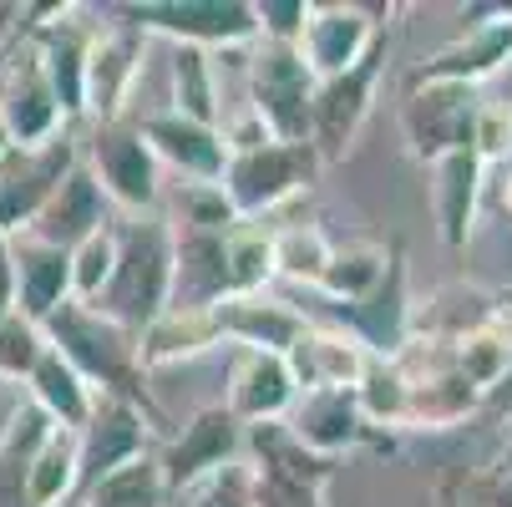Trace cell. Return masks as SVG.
Instances as JSON below:
<instances>
[{
  "label": "cell",
  "instance_id": "cell-38",
  "mask_svg": "<svg viewBox=\"0 0 512 507\" xmlns=\"http://www.w3.org/2000/svg\"><path fill=\"white\" fill-rule=\"evenodd\" d=\"M406 396H411L406 376L391 366V360H371V371H365L360 386H355L365 426H406Z\"/></svg>",
  "mask_w": 512,
  "mask_h": 507
},
{
  "label": "cell",
  "instance_id": "cell-15",
  "mask_svg": "<svg viewBox=\"0 0 512 507\" xmlns=\"http://www.w3.org/2000/svg\"><path fill=\"white\" fill-rule=\"evenodd\" d=\"M289 376L300 391H355L360 376L371 371V350L340 325H305L300 340L284 350Z\"/></svg>",
  "mask_w": 512,
  "mask_h": 507
},
{
  "label": "cell",
  "instance_id": "cell-20",
  "mask_svg": "<svg viewBox=\"0 0 512 507\" xmlns=\"http://www.w3.org/2000/svg\"><path fill=\"white\" fill-rule=\"evenodd\" d=\"M284 431L295 437L305 452L335 462L345 452H355L365 437H371V426L360 416V401L355 391H300L295 406L284 416Z\"/></svg>",
  "mask_w": 512,
  "mask_h": 507
},
{
  "label": "cell",
  "instance_id": "cell-32",
  "mask_svg": "<svg viewBox=\"0 0 512 507\" xmlns=\"http://www.w3.org/2000/svg\"><path fill=\"white\" fill-rule=\"evenodd\" d=\"M386 269H391V254L381 244H335L315 289L335 305H355L386 279Z\"/></svg>",
  "mask_w": 512,
  "mask_h": 507
},
{
  "label": "cell",
  "instance_id": "cell-43",
  "mask_svg": "<svg viewBox=\"0 0 512 507\" xmlns=\"http://www.w3.org/2000/svg\"><path fill=\"white\" fill-rule=\"evenodd\" d=\"M512 148V117L502 107H477V127H472V153L487 163V158H502Z\"/></svg>",
  "mask_w": 512,
  "mask_h": 507
},
{
  "label": "cell",
  "instance_id": "cell-31",
  "mask_svg": "<svg viewBox=\"0 0 512 507\" xmlns=\"http://www.w3.org/2000/svg\"><path fill=\"white\" fill-rule=\"evenodd\" d=\"M178 117L188 122H203V127H218L224 122V102H218V71H213V56L198 51V46H173V107Z\"/></svg>",
  "mask_w": 512,
  "mask_h": 507
},
{
  "label": "cell",
  "instance_id": "cell-35",
  "mask_svg": "<svg viewBox=\"0 0 512 507\" xmlns=\"http://www.w3.org/2000/svg\"><path fill=\"white\" fill-rule=\"evenodd\" d=\"M269 239H274V279L305 284V289L320 284V274H325V264H330V249H335L325 229H315V224H289V229H274Z\"/></svg>",
  "mask_w": 512,
  "mask_h": 507
},
{
  "label": "cell",
  "instance_id": "cell-22",
  "mask_svg": "<svg viewBox=\"0 0 512 507\" xmlns=\"http://www.w3.org/2000/svg\"><path fill=\"white\" fill-rule=\"evenodd\" d=\"M224 244L229 234L173 229V305L168 310H213L218 300H229V249Z\"/></svg>",
  "mask_w": 512,
  "mask_h": 507
},
{
  "label": "cell",
  "instance_id": "cell-9",
  "mask_svg": "<svg viewBox=\"0 0 512 507\" xmlns=\"http://www.w3.org/2000/svg\"><path fill=\"white\" fill-rule=\"evenodd\" d=\"M142 56H148V36L132 31L127 21H107L92 31L87 46V97H82V117L92 127H112L127 122V102L137 92L142 77Z\"/></svg>",
  "mask_w": 512,
  "mask_h": 507
},
{
  "label": "cell",
  "instance_id": "cell-11",
  "mask_svg": "<svg viewBox=\"0 0 512 507\" xmlns=\"http://www.w3.org/2000/svg\"><path fill=\"white\" fill-rule=\"evenodd\" d=\"M244 457V426L229 416V406H203L183 421V431L158 452L163 462V482H168V497H183L193 492L198 482H208L213 472H224Z\"/></svg>",
  "mask_w": 512,
  "mask_h": 507
},
{
  "label": "cell",
  "instance_id": "cell-47",
  "mask_svg": "<svg viewBox=\"0 0 512 507\" xmlns=\"http://www.w3.org/2000/svg\"><path fill=\"white\" fill-rule=\"evenodd\" d=\"M502 472H512V442H507V452H502Z\"/></svg>",
  "mask_w": 512,
  "mask_h": 507
},
{
  "label": "cell",
  "instance_id": "cell-23",
  "mask_svg": "<svg viewBox=\"0 0 512 507\" xmlns=\"http://www.w3.org/2000/svg\"><path fill=\"white\" fill-rule=\"evenodd\" d=\"M107 208H112V203L102 198L97 178L87 173V163H77V168L66 173V183L51 193V203L36 213V224H31L26 234L41 239V244H56V249H77L87 234H97V229L112 224Z\"/></svg>",
  "mask_w": 512,
  "mask_h": 507
},
{
  "label": "cell",
  "instance_id": "cell-33",
  "mask_svg": "<svg viewBox=\"0 0 512 507\" xmlns=\"http://www.w3.org/2000/svg\"><path fill=\"white\" fill-rule=\"evenodd\" d=\"M82 507H168V482L158 452L137 457L82 492Z\"/></svg>",
  "mask_w": 512,
  "mask_h": 507
},
{
  "label": "cell",
  "instance_id": "cell-8",
  "mask_svg": "<svg viewBox=\"0 0 512 507\" xmlns=\"http://www.w3.org/2000/svg\"><path fill=\"white\" fill-rule=\"evenodd\" d=\"M0 127H6L11 148H41V142H51L71 127L56 107V92L41 71L31 36H21L0 56Z\"/></svg>",
  "mask_w": 512,
  "mask_h": 507
},
{
  "label": "cell",
  "instance_id": "cell-30",
  "mask_svg": "<svg viewBox=\"0 0 512 507\" xmlns=\"http://www.w3.org/2000/svg\"><path fill=\"white\" fill-rule=\"evenodd\" d=\"M82 492V457H77V431L51 426V437L41 442L31 477H26V507H66Z\"/></svg>",
  "mask_w": 512,
  "mask_h": 507
},
{
  "label": "cell",
  "instance_id": "cell-26",
  "mask_svg": "<svg viewBox=\"0 0 512 507\" xmlns=\"http://www.w3.org/2000/svg\"><path fill=\"white\" fill-rule=\"evenodd\" d=\"M431 208H436V229L452 249H462L472 239V219H477V193H482V158L472 148L447 153L431 163Z\"/></svg>",
  "mask_w": 512,
  "mask_h": 507
},
{
  "label": "cell",
  "instance_id": "cell-41",
  "mask_svg": "<svg viewBox=\"0 0 512 507\" xmlns=\"http://www.w3.org/2000/svg\"><path fill=\"white\" fill-rule=\"evenodd\" d=\"M183 507H254V487H249V462L239 457L234 467L213 472L208 482H198L193 492H183Z\"/></svg>",
  "mask_w": 512,
  "mask_h": 507
},
{
  "label": "cell",
  "instance_id": "cell-14",
  "mask_svg": "<svg viewBox=\"0 0 512 507\" xmlns=\"http://www.w3.org/2000/svg\"><path fill=\"white\" fill-rule=\"evenodd\" d=\"M381 21L376 11L365 6H340V0H325V6H315L310 0V21L300 31V56L305 66L315 71V82H330L340 77V71H350L355 61H365V51H371L381 41Z\"/></svg>",
  "mask_w": 512,
  "mask_h": 507
},
{
  "label": "cell",
  "instance_id": "cell-16",
  "mask_svg": "<svg viewBox=\"0 0 512 507\" xmlns=\"http://www.w3.org/2000/svg\"><path fill=\"white\" fill-rule=\"evenodd\" d=\"M340 330H350L371 360H396L411 340V300H406V259L401 249H391V269L386 279L371 289L365 300L340 305Z\"/></svg>",
  "mask_w": 512,
  "mask_h": 507
},
{
  "label": "cell",
  "instance_id": "cell-5",
  "mask_svg": "<svg viewBox=\"0 0 512 507\" xmlns=\"http://www.w3.org/2000/svg\"><path fill=\"white\" fill-rule=\"evenodd\" d=\"M82 163L112 208L132 213V219H153V208L163 198V168H158L153 148L142 142L137 122L92 127V137L82 142Z\"/></svg>",
  "mask_w": 512,
  "mask_h": 507
},
{
  "label": "cell",
  "instance_id": "cell-17",
  "mask_svg": "<svg viewBox=\"0 0 512 507\" xmlns=\"http://www.w3.org/2000/svg\"><path fill=\"white\" fill-rule=\"evenodd\" d=\"M142 142L153 148L158 168H173L178 178L188 183H218L229 168V142L218 127H203V122H188L178 112H153L142 117Z\"/></svg>",
  "mask_w": 512,
  "mask_h": 507
},
{
  "label": "cell",
  "instance_id": "cell-39",
  "mask_svg": "<svg viewBox=\"0 0 512 507\" xmlns=\"http://www.w3.org/2000/svg\"><path fill=\"white\" fill-rule=\"evenodd\" d=\"M173 229H208V234H229L239 219H234V208L224 198V188L218 183H183L178 203H173Z\"/></svg>",
  "mask_w": 512,
  "mask_h": 507
},
{
  "label": "cell",
  "instance_id": "cell-6",
  "mask_svg": "<svg viewBox=\"0 0 512 507\" xmlns=\"http://www.w3.org/2000/svg\"><path fill=\"white\" fill-rule=\"evenodd\" d=\"M315 71L295 46L254 41L249 56V112L264 122L274 142H310V107H315Z\"/></svg>",
  "mask_w": 512,
  "mask_h": 507
},
{
  "label": "cell",
  "instance_id": "cell-49",
  "mask_svg": "<svg viewBox=\"0 0 512 507\" xmlns=\"http://www.w3.org/2000/svg\"><path fill=\"white\" fill-rule=\"evenodd\" d=\"M507 117H512V112H507Z\"/></svg>",
  "mask_w": 512,
  "mask_h": 507
},
{
  "label": "cell",
  "instance_id": "cell-7",
  "mask_svg": "<svg viewBox=\"0 0 512 507\" xmlns=\"http://www.w3.org/2000/svg\"><path fill=\"white\" fill-rule=\"evenodd\" d=\"M77 163H82L77 127H66L61 137L41 142V148H11L6 163H0V234L21 239Z\"/></svg>",
  "mask_w": 512,
  "mask_h": 507
},
{
  "label": "cell",
  "instance_id": "cell-28",
  "mask_svg": "<svg viewBox=\"0 0 512 507\" xmlns=\"http://www.w3.org/2000/svg\"><path fill=\"white\" fill-rule=\"evenodd\" d=\"M26 386H31V406L51 421V426H61V431H82L87 426V416H92V406H97V391L66 366V360L46 345V355L36 360V371L26 376Z\"/></svg>",
  "mask_w": 512,
  "mask_h": 507
},
{
  "label": "cell",
  "instance_id": "cell-1",
  "mask_svg": "<svg viewBox=\"0 0 512 507\" xmlns=\"http://www.w3.org/2000/svg\"><path fill=\"white\" fill-rule=\"evenodd\" d=\"M41 330H46V345L97 396H117V401H132V406H142L148 416H158L148 386H142V381H148V371H142V360H137V335L132 330H122L117 320H107L102 310L77 305V300H66Z\"/></svg>",
  "mask_w": 512,
  "mask_h": 507
},
{
  "label": "cell",
  "instance_id": "cell-21",
  "mask_svg": "<svg viewBox=\"0 0 512 507\" xmlns=\"http://www.w3.org/2000/svg\"><path fill=\"white\" fill-rule=\"evenodd\" d=\"M21 36H31V46L41 56V71L56 92L61 117L77 122L82 97H87V46H92V31L77 21V6H61V16H51L36 31H21Z\"/></svg>",
  "mask_w": 512,
  "mask_h": 507
},
{
  "label": "cell",
  "instance_id": "cell-18",
  "mask_svg": "<svg viewBox=\"0 0 512 507\" xmlns=\"http://www.w3.org/2000/svg\"><path fill=\"white\" fill-rule=\"evenodd\" d=\"M213 325H218V340L234 345V350L284 355L289 345L300 340V330L310 320H305V310L279 300L274 289H259V295H229V300H218L213 305Z\"/></svg>",
  "mask_w": 512,
  "mask_h": 507
},
{
  "label": "cell",
  "instance_id": "cell-44",
  "mask_svg": "<svg viewBox=\"0 0 512 507\" xmlns=\"http://www.w3.org/2000/svg\"><path fill=\"white\" fill-rule=\"evenodd\" d=\"M16 310V269H11V239L0 234V320Z\"/></svg>",
  "mask_w": 512,
  "mask_h": 507
},
{
  "label": "cell",
  "instance_id": "cell-45",
  "mask_svg": "<svg viewBox=\"0 0 512 507\" xmlns=\"http://www.w3.org/2000/svg\"><path fill=\"white\" fill-rule=\"evenodd\" d=\"M492 507H512V472H502V482L492 492Z\"/></svg>",
  "mask_w": 512,
  "mask_h": 507
},
{
  "label": "cell",
  "instance_id": "cell-36",
  "mask_svg": "<svg viewBox=\"0 0 512 507\" xmlns=\"http://www.w3.org/2000/svg\"><path fill=\"white\" fill-rule=\"evenodd\" d=\"M229 295H259L274 284V239L259 224L229 229Z\"/></svg>",
  "mask_w": 512,
  "mask_h": 507
},
{
  "label": "cell",
  "instance_id": "cell-48",
  "mask_svg": "<svg viewBox=\"0 0 512 507\" xmlns=\"http://www.w3.org/2000/svg\"><path fill=\"white\" fill-rule=\"evenodd\" d=\"M507 208H512V183H507Z\"/></svg>",
  "mask_w": 512,
  "mask_h": 507
},
{
  "label": "cell",
  "instance_id": "cell-3",
  "mask_svg": "<svg viewBox=\"0 0 512 507\" xmlns=\"http://www.w3.org/2000/svg\"><path fill=\"white\" fill-rule=\"evenodd\" d=\"M107 16L142 36H168L173 46H198L208 56H229L259 41L254 0H127Z\"/></svg>",
  "mask_w": 512,
  "mask_h": 507
},
{
  "label": "cell",
  "instance_id": "cell-19",
  "mask_svg": "<svg viewBox=\"0 0 512 507\" xmlns=\"http://www.w3.org/2000/svg\"><path fill=\"white\" fill-rule=\"evenodd\" d=\"M300 386L289 376V360L269 355V350H234L229 360V391L224 406L239 426H264V421H284L295 406Z\"/></svg>",
  "mask_w": 512,
  "mask_h": 507
},
{
  "label": "cell",
  "instance_id": "cell-40",
  "mask_svg": "<svg viewBox=\"0 0 512 507\" xmlns=\"http://www.w3.org/2000/svg\"><path fill=\"white\" fill-rule=\"evenodd\" d=\"M41 355H46V330L21 310H11L0 320V381H26Z\"/></svg>",
  "mask_w": 512,
  "mask_h": 507
},
{
  "label": "cell",
  "instance_id": "cell-4",
  "mask_svg": "<svg viewBox=\"0 0 512 507\" xmlns=\"http://www.w3.org/2000/svg\"><path fill=\"white\" fill-rule=\"evenodd\" d=\"M320 153L310 142H264L249 153H229V168L218 178L229 208L239 224H254L264 213L284 208L289 198H300L315 178H320Z\"/></svg>",
  "mask_w": 512,
  "mask_h": 507
},
{
  "label": "cell",
  "instance_id": "cell-37",
  "mask_svg": "<svg viewBox=\"0 0 512 507\" xmlns=\"http://www.w3.org/2000/svg\"><path fill=\"white\" fill-rule=\"evenodd\" d=\"M112 269H117V229H97L87 234L77 249H71V300L77 305H97L102 289L112 284Z\"/></svg>",
  "mask_w": 512,
  "mask_h": 507
},
{
  "label": "cell",
  "instance_id": "cell-29",
  "mask_svg": "<svg viewBox=\"0 0 512 507\" xmlns=\"http://www.w3.org/2000/svg\"><path fill=\"white\" fill-rule=\"evenodd\" d=\"M46 437H51V421L31 401H21L6 416V426H0V507H26V477Z\"/></svg>",
  "mask_w": 512,
  "mask_h": 507
},
{
  "label": "cell",
  "instance_id": "cell-46",
  "mask_svg": "<svg viewBox=\"0 0 512 507\" xmlns=\"http://www.w3.org/2000/svg\"><path fill=\"white\" fill-rule=\"evenodd\" d=\"M6 153H11V137H6V127H0V163H6Z\"/></svg>",
  "mask_w": 512,
  "mask_h": 507
},
{
  "label": "cell",
  "instance_id": "cell-24",
  "mask_svg": "<svg viewBox=\"0 0 512 507\" xmlns=\"http://www.w3.org/2000/svg\"><path fill=\"white\" fill-rule=\"evenodd\" d=\"M11 269H16V310L26 320L46 325L71 300V249L21 234L11 239Z\"/></svg>",
  "mask_w": 512,
  "mask_h": 507
},
{
  "label": "cell",
  "instance_id": "cell-13",
  "mask_svg": "<svg viewBox=\"0 0 512 507\" xmlns=\"http://www.w3.org/2000/svg\"><path fill=\"white\" fill-rule=\"evenodd\" d=\"M153 426L158 416H148L132 401H117V396H97L87 426L77 431V457H82V492L92 482H102L107 472L137 462L153 452Z\"/></svg>",
  "mask_w": 512,
  "mask_h": 507
},
{
  "label": "cell",
  "instance_id": "cell-42",
  "mask_svg": "<svg viewBox=\"0 0 512 507\" xmlns=\"http://www.w3.org/2000/svg\"><path fill=\"white\" fill-rule=\"evenodd\" d=\"M254 16H259V41L300 46V31L310 21V0H254Z\"/></svg>",
  "mask_w": 512,
  "mask_h": 507
},
{
  "label": "cell",
  "instance_id": "cell-10",
  "mask_svg": "<svg viewBox=\"0 0 512 507\" xmlns=\"http://www.w3.org/2000/svg\"><path fill=\"white\" fill-rule=\"evenodd\" d=\"M381 61H386V36L365 51V61H355L340 77L315 87V107H310V148L320 153V163H340L350 153V142L371 112L376 97V77H381Z\"/></svg>",
  "mask_w": 512,
  "mask_h": 507
},
{
  "label": "cell",
  "instance_id": "cell-27",
  "mask_svg": "<svg viewBox=\"0 0 512 507\" xmlns=\"http://www.w3.org/2000/svg\"><path fill=\"white\" fill-rule=\"evenodd\" d=\"M213 345H224L213 310H163L137 335V360H142V371H163V366H183V360L208 355Z\"/></svg>",
  "mask_w": 512,
  "mask_h": 507
},
{
  "label": "cell",
  "instance_id": "cell-25",
  "mask_svg": "<svg viewBox=\"0 0 512 507\" xmlns=\"http://www.w3.org/2000/svg\"><path fill=\"white\" fill-rule=\"evenodd\" d=\"M512 56V11H497V21H477L462 41L442 46L421 71L416 82H457V87H477L482 77H492V71ZM411 82V87H416Z\"/></svg>",
  "mask_w": 512,
  "mask_h": 507
},
{
  "label": "cell",
  "instance_id": "cell-12",
  "mask_svg": "<svg viewBox=\"0 0 512 507\" xmlns=\"http://www.w3.org/2000/svg\"><path fill=\"white\" fill-rule=\"evenodd\" d=\"M477 97L472 87H457V82H416L406 92V107H401V127H406V142L421 163H436L447 153H462L472 148V127H477Z\"/></svg>",
  "mask_w": 512,
  "mask_h": 507
},
{
  "label": "cell",
  "instance_id": "cell-2",
  "mask_svg": "<svg viewBox=\"0 0 512 507\" xmlns=\"http://www.w3.org/2000/svg\"><path fill=\"white\" fill-rule=\"evenodd\" d=\"M168 305H173V229L168 219H132L117 229V269L92 310L142 335Z\"/></svg>",
  "mask_w": 512,
  "mask_h": 507
},
{
  "label": "cell",
  "instance_id": "cell-34",
  "mask_svg": "<svg viewBox=\"0 0 512 507\" xmlns=\"http://www.w3.org/2000/svg\"><path fill=\"white\" fill-rule=\"evenodd\" d=\"M452 366L462 371V381H467L477 396H487V391H497V386L507 381V371H512V340L497 335L492 325H477V330H467V335L452 340Z\"/></svg>",
  "mask_w": 512,
  "mask_h": 507
}]
</instances>
